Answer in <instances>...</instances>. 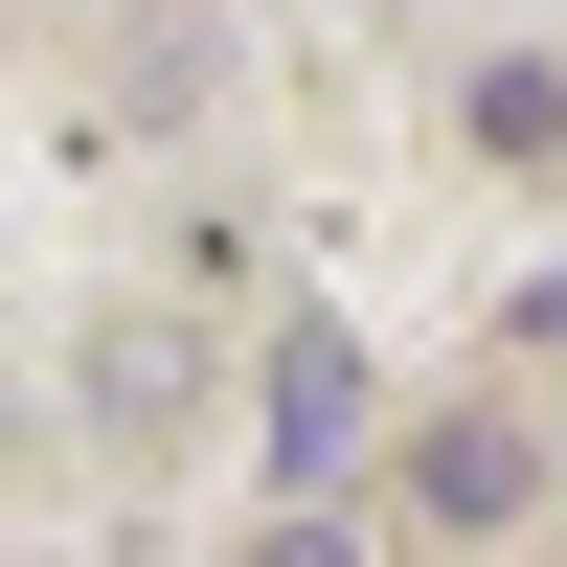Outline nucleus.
I'll return each mask as SVG.
<instances>
[{"label": "nucleus", "mask_w": 567, "mask_h": 567, "mask_svg": "<svg viewBox=\"0 0 567 567\" xmlns=\"http://www.w3.org/2000/svg\"><path fill=\"white\" fill-rule=\"evenodd\" d=\"M341 432H363V341L296 318V341H272V499H296V523H318V477H341Z\"/></svg>", "instance_id": "f257e3e1"}, {"label": "nucleus", "mask_w": 567, "mask_h": 567, "mask_svg": "<svg viewBox=\"0 0 567 567\" xmlns=\"http://www.w3.org/2000/svg\"><path fill=\"white\" fill-rule=\"evenodd\" d=\"M523 477H545V432H499V409H432V432H409V499H432L454 545H477V523H523Z\"/></svg>", "instance_id": "f03ea898"}, {"label": "nucleus", "mask_w": 567, "mask_h": 567, "mask_svg": "<svg viewBox=\"0 0 567 567\" xmlns=\"http://www.w3.org/2000/svg\"><path fill=\"white\" fill-rule=\"evenodd\" d=\"M182 386H205L182 318H114V341H91V432H182Z\"/></svg>", "instance_id": "7ed1b4c3"}, {"label": "nucleus", "mask_w": 567, "mask_h": 567, "mask_svg": "<svg viewBox=\"0 0 567 567\" xmlns=\"http://www.w3.org/2000/svg\"><path fill=\"white\" fill-rule=\"evenodd\" d=\"M477 159H567V69H477Z\"/></svg>", "instance_id": "20e7f679"}, {"label": "nucleus", "mask_w": 567, "mask_h": 567, "mask_svg": "<svg viewBox=\"0 0 567 567\" xmlns=\"http://www.w3.org/2000/svg\"><path fill=\"white\" fill-rule=\"evenodd\" d=\"M114 114H205V0H182V23H136V69H114Z\"/></svg>", "instance_id": "39448f33"}, {"label": "nucleus", "mask_w": 567, "mask_h": 567, "mask_svg": "<svg viewBox=\"0 0 567 567\" xmlns=\"http://www.w3.org/2000/svg\"><path fill=\"white\" fill-rule=\"evenodd\" d=\"M250 567H363V545L341 523H250Z\"/></svg>", "instance_id": "423d86ee"}]
</instances>
